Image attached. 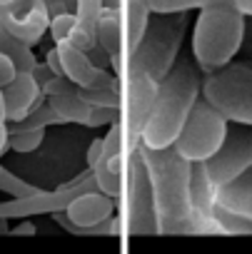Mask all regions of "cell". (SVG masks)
Instances as JSON below:
<instances>
[{
    "instance_id": "26",
    "label": "cell",
    "mask_w": 252,
    "mask_h": 254,
    "mask_svg": "<svg viewBox=\"0 0 252 254\" xmlns=\"http://www.w3.org/2000/svg\"><path fill=\"white\" fill-rule=\"evenodd\" d=\"M15 75H18L15 63H13L8 55L0 53V87H8V85L15 80Z\"/></svg>"
},
{
    "instance_id": "22",
    "label": "cell",
    "mask_w": 252,
    "mask_h": 254,
    "mask_svg": "<svg viewBox=\"0 0 252 254\" xmlns=\"http://www.w3.org/2000/svg\"><path fill=\"white\" fill-rule=\"evenodd\" d=\"M45 130H15L8 127V147L15 152H33L43 145Z\"/></svg>"
},
{
    "instance_id": "31",
    "label": "cell",
    "mask_w": 252,
    "mask_h": 254,
    "mask_svg": "<svg viewBox=\"0 0 252 254\" xmlns=\"http://www.w3.org/2000/svg\"><path fill=\"white\" fill-rule=\"evenodd\" d=\"M0 125H8V110H5V97H3V87H0Z\"/></svg>"
},
{
    "instance_id": "23",
    "label": "cell",
    "mask_w": 252,
    "mask_h": 254,
    "mask_svg": "<svg viewBox=\"0 0 252 254\" xmlns=\"http://www.w3.org/2000/svg\"><path fill=\"white\" fill-rule=\"evenodd\" d=\"M50 125H60V120H58V115L50 110V105H40V107L33 110L25 120H20V122H15V125H10V127H15V130H45V127H50Z\"/></svg>"
},
{
    "instance_id": "16",
    "label": "cell",
    "mask_w": 252,
    "mask_h": 254,
    "mask_svg": "<svg viewBox=\"0 0 252 254\" xmlns=\"http://www.w3.org/2000/svg\"><path fill=\"white\" fill-rule=\"evenodd\" d=\"M217 207L245 219H252V170L217 190Z\"/></svg>"
},
{
    "instance_id": "25",
    "label": "cell",
    "mask_w": 252,
    "mask_h": 254,
    "mask_svg": "<svg viewBox=\"0 0 252 254\" xmlns=\"http://www.w3.org/2000/svg\"><path fill=\"white\" fill-rule=\"evenodd\" d=\"M75 25H78V15H75V13H63V15L50 18L48 33H50V38L55 40V45H60V43H68V40H70Z\"/></svg>"
},
{
    "instance_id": "4",
    "label": "cell",
    "mask_w": 252,
    "mask_h": 254,
    "mask_svg": "<svg viewBox=\"0 0 252 254\" xmlns=\"http://www.w3.org/2000/svg\"><path fill=\"white\" fill-rule=\"evenodd\" d=\"M247 30V18L232 8H202L192 30V60L202 72H217L240 53Z\"/></svg>"
},
{
    "instance_id": "17",
    "label": "cell",
    "mask_w": 252,
    "mask_h": 254,
    "mask_svg": "<svg viewBox=\"0 0 252 254\" xmlns=\"http://www.w3.org/2000/svg\"><path fill=\"white\" fill-rule=\"evenodd\" d=\"M150 13H190L212 5H225L245 18H252V0H140Z\"/></svg>"
},
{
    "instance_id": "3",
    "label": "cell",
    "mask_w": 252,
    "mask_h": 254,
    "mask_svg": "<svg viewBox=\"0 0 252 254\" xmlns=\"http://www.w3.org/2000/svg\"><path fill=\"white\" fill-rule=\"evenodd\" d=\"M187 33V13H153L143 40L133 48L125 63V77H150L163 82L180 58Z\"/></svg>"
},
{
    "instance_id": "13",
    "label": "cell",
    "mask_w": 252,
    "mask_h": 254,
    "mask_svg": "<svg viewBox=\"0 0 252 254\" xmlns=\"http://www.w3.org/2000/svg\"><path fill=\"white\" fill-rule=\"evenodd\" d=\"M43 95L48 97V105L58 115L60 125H68V122L85 125V127L92 125L95 107H90L83 100L80 87H75L68 77H53V80H48L43 85Z\"/></svg>"
},
{
    "instance_id": "32",
    "label": "cell",
    "mask_w": 252,
    "mask_h": 254,
    "mask_svg": "<svg viewBox=\"0 0 252 254\" xmlns=\"http://www.w3.org/2000/svg\"><path fill=\"white\" fill-rule=\"evenodd\" d=\"M0 172H3V167H0Z\"/></svg>"
},
{
    "instance_id": "8",
    "label": "cell",
    "mask_w": 252,
    "mask_h": 254,
    "mask_svg": "<svg viewBox=\"0 0 252 254\" xmlns=\"http://www.w3.org/2000/svg\"><path fill=\"white\" fill-rule=\"evenodd\" d=\"M122 82V107H120V130L125 140V152L133 155L143 142V130L153 112L160 82L150 77H125Z\"/></svg>"
},
{
    "instance_id": "30",
    "label": "cell",
    "mask_w": 252,
    "mask_h": 254,
    "mask_svg": "<svg viewBox=\"0 0 252 254\" xmlns=\"http://www.w3.org/2000/svg\"><path fill=\"white\" fill-rule=\"evenodd\" d=\"M13 232H15V234H35L38 229H35V224H30V222H23V224H20V227H15Z\"/></svg>"
},
{
    "instance_id": "14",
    "label": "cell",
    "mask_w": 252,
    "mask_h": 254,
    "mask_svg": "<svg viewBox=\"0 0 252 254\" xmlns=\"http://www.w3.org/2000/svg\"><path fill=\"white\" fill-rule=\"evenodd\" d=\"M58 55H60V65H63V75L80 90H97V87H110L117 77L110 75L105 67H97L87 53L73 48L70 43H60L55 45Z\"/></svg>"
},
{
    "instance_id": "24",
    "label": "cell",
    "mask_w": 252,
    "mask_h": 254,
    "mask_svg": "<svg viewBox=\"0 0 252 254\" xmlns=\"http://www.w3.org/2000/svg\"><path fill=\"white\" fill-rule=\"evenodd\" d=\"M215 219L222 229V234H252V219H245L240 214L225 212V209H215Z\"/></svg>"
},
{
    "instance_id": "1",
    "label": "cell",
    "mask_w": 252,
    "mask_h": 254,
    "mask_svg": "<svg viewBox=\"0 0 252 254\" xmlns=\"http://www.w3.org/2000/svg\"><path fill=\"white\" fill-rule=\"evenodd\" d=\"M202 70L192 58H177L175 67L158 87V97L143 130L140 145L150 150H168L175 145L192 107L202 95Z\"/></svg>"
},
{
    "instance_id": "12",
    "label": "cell",
    "mask_w": 252,
    "mask_h": 254,
    "mask_svg": "<svg viewBox=\"0 0 252 254\" xmlns=\"http://www.w3.org/2000/svg\"><path fill=\"white\" fill-rule=\"evenodd\" d=\"M217 187L210 180L207 165L195 162L190 167V234H222L217 219Z\"/></svg>"
},
{
    "instance_id": "19",
    "label": "cell",
    "mask_w": 252,
    "mask_h": 254,
    "mask_svg": "<svg viewBox=\"0 0 252 254\" xmlns=\"http://www.w3.org/2000/svg\"><path fill=\"white\" fill-rule=\"evenodd\" d=\"M83 100L95 107V110H120L122 107V82L115 80L110 87H97V90H80Z\"/></svg>"
},
{
    "instance_id": "10",
    "label": "cell",
    "mask_w": 252,
    "mask_h": 254,
    "mask_svg": "<svg viewBox=\"0 0 252 254\" xmlns=\"http://www.w3.org/2000/svg\"><path fill=\"white\" fill-rule=\"evenodd\" d=\"M205 165H207L210 180L217 190L225 187L227 182L237 180L247 170H252V127L230 125L222 147Z\"/></svg>"
},
{
    "instance_id": "7",
    "label": "cell",
    "mask_w": 252,
    "mask_h": 254,
    "mask_svg": "<svg viewBox=\"0 0 252 254\" xmlns=\"http://www.w3.org/2000/svg\"><path fill=\"white\" fill-rule=\"evenodd\" d=\"M97 190L95 177L90 170L70 180L68 185H60L58 190H40L35 197L28 199H8L0 202V219H28L35 214H63L80 194Z\"/></svg>"
},
{
    "instance_id": "20",
    "label": "cell",
    "mask_w": 252,
    "mask_h": 254,
    "mask_svg": "<svg viewBox=\"0 0 252 254\" xmlns=\"http://www.w3.org/2000/svg\"><path fill=\"white\" fill-rule=\"evenodd\" d=\"M0 192H5L13 199H28V197H35L40 192V187L28 185L25 180H20L18 175H13L10 170L3 167V172H0Z\"/></svg>"
},
{
    "instance_id": "21",
    "label": "cell",
    "mask_w": 252,
    "mask_h": 254,
    "mask_svg": "<svg viewBox=\"0 0 252 254\" xmlns=\"http://www.w3.org/2000/svg\"><path fill=\"white\" fill-rule=\"evenodd\" d=\"M102 8H105V5H102V0H75L78 28L95 38V25H97V18H100Z\"/></svg>"
},
{
    "instance_id": "27",
    "label": "cell",
    "mask_w": 252,
    "mask_h": 254,
    "mask_svg": "<svg viewBox=\"0 0 252 254\" xmlns=\"http://www.w3.org/2000/svg\"><path fill=\"white\" fill-rule=\"evenodd\" d=\"M50 18L63 15V13H75V0H43Z\"/></svg>"
},
{
    "instance_id": "15",
    "label": "cell",
    "mask_w": 252,
    "mask_h": 254,
    "mask_svg": "<svg viewBox=\"0 0 252 254\" xmlns=\"http://www.w3.org/2000/svg\"><path fill=\"white\" fill-rule=\"evenodd\" d=\"M3 97H5V110H8V125H15L25 120L33 110H38L45 95L33 75L18 72L15 80L8 87H3Z\"/></svg>"
},
{
    "instance_id": "9",
    "label": "cell",
    "mask_w": 252,
    "mask_h": 254,
    "mask_svg": "<svg viewBox=\"0 0 252 254\" xmlns=\"http://www.w3.org/2000/svg\"><path fill=\"white\" fill-rule=\"evenodd\" d=\"M125 177H128V232L130 234H160L150 177H148V170L138 150L125 160Z\"/></svg>"
},
{
    "instance_id": "5",
    "label": "cell",
    "mask_w": 252,
    "mask_h": 254,
    "mask_svg": "<svg viewBox=\"0 0 252 254\" xmlns=\"http://www.w3.org/2000/svg\"><path fill=\"white\" fill-rule=\"evenodd\" d=\"M202 100L227 122L252 127V63H230L202 80Z\"/></svg>"
},
{
    "instance_id": "29",
    "label": "cell",
    "mask_w": 252,
    "mask_h": 254,
    "mask_svg": "<svg viewBox=\"0 0 252 254\" xmlns=\"http://www.w3.org/2000/svg\"><path fill=\"white\" fill-rule=\"evenodd\" d=\"M8 150V125H0V155Z\"/></svg>"
},
{
    "instance_id": "6",
    "label": "cell",
    "mask_w": 252,
    "mask_h": 254,
    "mask_svg": "<svg viewBox=\"0 0 252 254\" xmlns=\"http://www.w3.org/2000/svg\"><path fill=\"white\" fill-rule=\"evenodd\" d=\"M230 122L212 107L207 105L202 97L197 100V105L192 107L185 127L180 130L177 140H175V150L190 162H207L217 155V150L225 142Z\"/></svg>"
},
{
    "instance_id": "2",
    "label": "cell",
    "mask_w": 252,
    "mask_h": 254,
    "mask_svg": "<svg viewBox=\"0 0 252 254\" xmlns=\"http://www.w3.org/2000/svg\"><path fill=\"white\" fill-rule=\"evenodd\" d=\"M150 177L158 232L160 234H190V162L175 150L138 147Z\"/></svg>"
},
{
    "instance_id": "18",
    "label": "cell",
    "mask_w": 252,
    "mask_h": 254,
    "mask_svg": "<svg viewBox=\"0 0 252 254\" xmlns=\"http://www.w3.org/2000/svg\"><path fill=\"white\" fill-rule=\"evenodd\" d=\"M0 53L8 55V58L15 63L18 72L33 75L35 67H38V60H35V55H33V48H28V45H23L20 40H15L3 25H0Z\"/></svg>"
},
{
    "instance_id": "28",
    "label": "cell",
    "mask_w": 252,
    "mask_h": 254,
    "mask_svg": "<svg viewBox=\"0 0 252 254\" xmlns=\"http://www.w3.org/2000/svg\"><path fill=\"white\" fill-rule=\"evenodd\" d=\"M45 65H48V70H50L55 77H65V75H63V65H60V55H58L55 48H50V50L45 53Z\"/></svg>"
},
{
    "instance_id": "11",
    "label": "cell",
    "mask_w": 252,
    "mask_h": 254,
    "mask_svg": "<svg viewBox=\"0 0 252 254\" xmlns=\"http://www.w3.org/2000/svg\"><path fill=\"white\" fill-rule=\"evenodd\" d=\"M0 25L15 40L33 48L50 28V13L43 0H0Z\"/></svg>"
}]
</instances>
